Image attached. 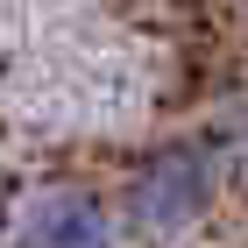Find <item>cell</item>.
<instances>
[{"instance_id":"obj_1","label":"cell","mask_w":248,"mask_h":248,"mask_svg":"<svg viewBox=\"0 0 248 248\" xmlns=\"http://www.w3.org/2000/svg\"><path fill=\"white\" fill-rule=\"evenodd\" d=\"M227 199V170L220 156L206 149L199 128H177V135H156L121 163L114 177V213H121V234L128 248H177L206 227Z\"/></svg>"},{"instance_id":"obj_2","label":"cell","mask_w":248,"mask_h":248,"mask_svg":"<svg viewBox=\"0 0 248 248\" xmlns=\"http://www.w3.org/2000/svg\"><path fill=\"white\" fill-rule=\"evenodd\" d=\"M7 248H128V234H121L114 191L85 185V177H50L15 199Z\"/></svg>"},{"instance_id":"obj_3","label":"cell","mask_w":248,"mask_h":248,"mask_svg":"<svg viewBox=\"0 0 248 248\" xmlns=\"http://www.w3.org/2000/svg\"><path fill=\"white\" fill-rule=\"evenodd\" d=\"M199 135H206V149L220 156L227 191H248V78H234V85L213 93V107L199 114Z\"/></svg>"},{"instance_id":"obj_4","label":"cell","mask_w":248,"mask_h":248,"mask_svg":"<svg viewBox=\"0 0 248 248\" xmlns=\"http://www.w3.org/2000/svg\"><path fill=\"white\" fill-rule=\"evenodd\" d=\"M234 21H241V29H248V0H234Z\"/></svg>"},{"instance_id":"obj_5","label":"cell","mask_w":248,"mask_h":248,"mask_svg":"<svg viewBox=\"0 0 248 248\" xmlns=\"http://www.w3.org/2000/svg\"><path fill=\"white\" fill-rule=\"evenodd\" d=\"M0 85H7V64H0Z\"/></svg>"}]
</instances>
